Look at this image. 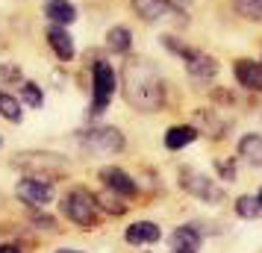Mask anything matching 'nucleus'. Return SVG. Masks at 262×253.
I'll return each instance as SVG.
<instances>
[{
  "label": "nucleus",
  "instance_id": "nucleus-18",
  "mask_svg": "<svg viewBox=\"0 0 262 253\" xmlns=\"http://www.w3.org/2000/svg\"><path fill=\"white\" fill-rule=\"evenodd\" d=\"M95 200H97V206L103 209V212H109V215H124L127 212V203H124V197L121 194H115V192H100V194H95Z\"/></svg>",
  "mask_w": 262,
  "mask_h": 253
},
{
  "label": "nucleus",
  "instance_id": "nucleus-27",
  "mask_svg": "<svg viewBox=\"0 0 262 253\" xmlns=\"http://www.w3.org/2000/svg\"><path fill=\"white\" fill-rule=\"evenodd\" d=\"M0 253H21L15 244H0Z\"/></svg>",
  "mask_w": 262,
  "mask_h": 253
},
{
  "label": "nucleus",
  "instance_id": "nucleus-28",
  "mask_svg": "<svg viewBox=\"0 0 262 253\" xmlns=\"http://www.w3.org/2000/svg\"><path fill=\"white\" fill-rule=\"evenodd\" d=\"M56 253H80V250H56Z\"/></svg>",
  "mask_w": 262,
  "mask_h": 253
},
{
  "label": "nucleus",
  "instance_id": "nucleus-22",
  "mask_svg": "<svg viewBox=\"0 0 262 253\" xmlns=\"http://www.w3.org/2000/svg\"><path fill=\"white\" fill-rule=\"evenodd\" d=\"M0 115L6 121H15V124L21 121V103L12 95H6V91H0Z\"/></svg>",
  "mask_w": 262,
  "mask_h": 253
},
{
  "label": "nucleus",
  "instance_id": "nucleus-25",
  "mask_svg": "<svg viewBox=\"0 0 262 253\" xmlns=\"http://www.w3.org/2000/svg\"><path fill=\"white\" fill-rule=\"evenodd\" d=\"M33 221H36V224H38V227H41V229H53V227H56V221H53V215H36V218H33Z\"/></svg>",
  "mask_w": 262,
  "mask_h": 253
},
{
  "label": "nucleus",
  "instance_id": "nucleus-10",
  "mask_svg": "<svg viewBox=\"0 0 262 253\" xmlns=\"http://www.w3.org/2000/svg\"><path fill=\"white\" fill-rule=\"evenodd\" d=\"M186 71H189L191 80L209 83L215 74H218V62L209 59V56H203V53H198V50H191L189 56H186Z\"/></svg>",
  "mask_w": 262,
  "mask_h": 253
},
{
  "label": "nucleus",
  "instance_id": "nucleus-26",
  "mask_svg": "<svg viewBox=\"0 0 262 253\" xmlns=\"http://www.w3.org/2000/svg\"><path fill=\"white\" fill-rule=\"evenodd\" d=\"M18 68H0V80H18Z\"/></svg>",
  "mask_w": 262,
  "mask_h": 253
},
{
  "label": "nucleus",
  "instance_id": "nucleus-1",
  "mask_svg": "<svg viewBox=\"0 0 262 253\" xmlns=\"http://www.w3.org/2000/svg\"><path fill=\"white\" fill-rule=\"evenodd\" d=\"M121 88L127 103L136 106L139 112H156L165 103V83L150 62L130 59L121 71Z\"/></svg>",
  "mask_w": 262,
  "mask_h": 253
},
{
  "label": "nucleus",
  "instance_id": "nucleus-29",
  "mask_svg": "<svg viewBox=\"0 0 262 253\" xmlns=\"http://www.w3.org/2000/svg\"><path fill=\"white\" fill-rule=\"evenodd\" d=\"M256 197H259V203H262V192H259V194H256Z\"/></svg>",
  "mask_w": 262,
  "mask_h": 253
},
{
  "label": "nucleus",
  "instance_id": "nucleus-16",
  "mask_svg": "<svg viewBox=\"0 0 262 253\" xmlns=\"http://www.w3.org/2000/svg\"><path fill=\"white\" fill-rule=\"evenodd\" d=\"M198 139V130L194 127H189V124H177V127H171L165 133V147L168 150H180V147L191 145Z\"/></svg>",
  "mask_w": 262,
  "mask_h": 253
},
{
  "label": "nucleus",
  "instance_id": "nucleus-17",
  "mask_svg": "<svg viewBox=\"0 0 262 253\" xmlns=\"http://www.w3.org/2000/svg\"><path fill=\"white\" fill-rule=\"evenodd\" d=\"M238 153H242V159H248L250 165H262V135L248 133L238 142Z\"/></svg>",
  "mask_w": 262,
  "mask_h": 253
},
{
  "label": "nucleus",
  "instance_id": "nucleus-11",
  "mask_svg": "<svg viewBox=\"0 0 262 253\" xmlns=\"http://www.w3.org/2000/svg\"><path fill=\"white\" fill-rule=\"evenodd\" d=\"M233 74H236L238 85H245L250 91H262V65L253 59H238L233 65Z\"/></svg>",
  "mask_w": 262,
  "mask_h": 253
},
{
  "label": "nucleus",
  "instance_id": "nucleus-12",
  "mask_svg": "<svg viewBox=\"0 0 262 253\" xmlns=\"http://www.w3.org/2000/svg\"><path fill=\"white\" fill-rule=\"evenodd\" d=\"M159 227H156L154 221H136V224H130L127 227V241L130 244H154V241H159Z\"/></svg>",
  "mask_w": 262,
  "mask_h": 253
},
{
  "label": "nucleus",
  "instance_id": "nucleus-24",
  "mask_svg": "<svg viewBox=\"0 0 262 253\" xmlns=\"http://www.w3.org/2000/svg\"><path fill=\"white\" fill-rule=\"evenodd\" d=\"M201 118L209 124V130H212V135H224V130H227V124L224 121H218V118H212V112L209 109H203L201 112Z\"/></svg>",
  "mask_w": 262,
  "mask_h": 253
},
{
  "label": "nucleus",
  "instance_id": "nucleus-14",
  "mask_svg": "<svg viewBox=\"0 0 262 253\" xmlns=\"http://www.w3.org/2000/svg\"><path fill=\"white\" fill-rule=\"evenodd\" d=\"M45 15L59 27L77 21V9H74V3H68V0H48L45 3Z\"/></svg>",
  "mask_w": 262,
  "mask_h": 253
},
{
  "label": "nucleus",
  "instance_id": "nucleus-15",
  "mask_svg": "<svg viewBox=\"0 0 262 253\" xmlns=\"http://www.w3.org/2000/svg\"><path fill=\"white\" fill-rule=\"evenodd\" d=\"M48 44L56 50V56H59V59H71V56H74V38L68 36L59 24L48 30Z\"/></svg>",
  "mask_w": 262,
  "mask_h": 253
},
{
  "label": "nucleus",
  "instance_id": "nucleus-20",
  "mask_svg": "<svg viewBox=\"0 0 262 253\" xmlns=\"http://www.w3.org/2000/svg\"><path fill=\"white\" fill-rule=\"evenodd\" d=\"M236 215H238V218H248V221L259 218V215H262V203H259V197L242 194V197L236 200Z\"/></svg>",
  "mask_w": 262,
  "mask_h": 253
},
{
  "label": "nucleus",
  "instance_id": "nucleus-21",
  "mask_svg": "<svg viewBox=\"0 0 262 253\" xmlns=\"http://www.w3.org/2000/svg\"><path fill=\"white\" fill-rule=\"evenodd\" d=\"M233 9L248 21H262V0H230Z\"/></svg>",
  "mask_w": 262,
  "mask_h": 253
},
{
  "label": "nucleus",
  "instance_id": "nucleus-8",
  "mask_svg": "<svg viewBox=\"0 0 262 253\" xmlns=\"http://www.w3.org/2000/svg\"><path fill=\"white\" fill-rule=\"evenodd\" d=\"M130 3H133V12L142 21H147V24L162 21L165 15H180V9H174L168 0H130Z\"/></svg>",
  "mask_w": 262,
  "mask_h": 253
},
{
  "label": "nucleus",
  "instance_id": "nucleus-23",
  "mask_svg": "<svg viewBox=\"0 0 262 253\" xmlns=\"http://www.w3.org/2000/svg\"><path fill=\"white\" fill-rule=\"evenodd\" d=\"M21 97H24V103L30 109H41V103H45L41 88H38L36 83H24V85H21Z\"/></svg>",
  "mask_w": 262,
  "mask_h": 253
},
{
  "label": "nucleus",
  "instance_id": "nucleus-19",
  "mask_svg": "<svg viewBox=\"0 0 262 253\" xmlns=\"http://www.w3.org/2000/svg\"><path fill=\"white\" fill-rule=\"evenodd\" d=\"M106 44H109V50H115V53H127L130 44H133V33L127 27H112L106 33Z\"/></svg>",
  "mask_w": 262,
  "mask_h": 253
},
{
  "label": "nucleus",
  "instance_id": "nucleus-4",
  "mask_svg": "<svg viewBox=\"0 0 262 253\" xmlns=\"http://www.w3.org/2000/svg\"><path fill=\"white\" fill-rule=\"evenodd\" d=\"M15 165H18V168H27L30 174L45 171V174H50V177L68 171V162H65L59 153H21V156L15 159Z\"/></svg>",
  "mask_w": 262,
  "mask_h": 253
},
{
  "label": "nucleus",
  "instance_id": "nucleus-5",
  "mask_svg": "<svg viewBox=\"0 0 262 253\" xmlns=\"http://www.w3.org/2000/svg\"><path fill=\"white\" fill-rule=\"evenodd\" d=\"M95 100H92V115H100L106 109L109 97L115 91V71L109 68L106 62H97L95 65Z\"/></svg>",
  "mask_w": 262,
  "mask_h": 253
},
{
  "label": "nucleus",
  "instance_id": "nucleus-13",
  "mask_svg": "<svg viewBox=\"0 0 262 253\" xmlns=\"http://www.w3.org/2000/svg\"><path fill=\"white\" fill-rule=\"evenodd\" d=\"M168 241H171V247H174V250H191V253H198V247H201V233L191 227V224H186V227L174 229Z\"/></svg>",
  "mask_w": 262,
  "mask_h": 253
},
{
  "label": "nucleus",
  "instance_id": "nucleus-7",
  "mask_svg": "<svg viewBox=\"0 0 262 253\" xmlns=\"http://www.w3.org/2000/svg\"><path fill=\"white\" fill-rule=\"evenodd\" d=\"M183 189L191 192L194 197L206 200V203H221V200H224V192L215 186V180L203 177V174H189V171H183Z\"/></svg>",
  "mask_w": 262,
  "mask_h": 253
},
{
  "label": "nucleus",
  "instance_id": "nucleus-2",
  "mask_svg": "<svg viewBox=\"0 0 262 253\" xmlns=\"http://www.w3.org/2000/svg\"><path fill=\"white\" fill-rule=\"evenodd\" d=\"M59 209L71 224H77V227H83V229H92L97 224V218H100V206H97L95 194H89L85 189H71L62 197Z\"/></svg>",
  "mask_w": 262,
  "mask_h": 253
},
{
  "label": "nucleus",
  "instance_id": "nucleus-30",
  "mask_svg": "<svg viewBox=\"0 0 262 253\" xmlns=\"http://www.w3.org/2000/svg\"><path fill=\"white\" fill-rule=\"evenodd\" d=\"M177 3H189V0H177Z\"/></svg>",
  "mask_w": 262,
  "mask_h": 253
},
{
  "label": "nucleus",
  "instance_id": "nucleus-3",
  "mask_svg": "<svg viewBox=\"0 0 262 253\" xmlns=\"http://www.w3.org/2000/svg\"><path fill=\"white\" fill-rule=\"evenodd\" d=\"M83 147L89 153H118L124 150V135L115 127H97L83 135Z\"/></svg>",
  "mask_w": 262,
  "mask_h": 253
},
{
  "label": "nucleus",
  "instance_id": "nucleus-9",
  "mask_svg": "<svg viewBox=\"0 0 262 253\" xmlns=\"http://www.w3.org/2000/svg\"><path fill=\"white\" fill-rule=\"evenodd\" d=\"M100 180H103V186H106L109 192L121 194V197H133V194L139 192L130 174H127V171H121V168H115V165H109V168L100 171Z\"/></svg>",
  "mask_w": 262,
  "mask_h": 253
},
{
  "label": "nucleus",
  "instance_id": "nucleus-6",
  "mask_svg": "<svg viewBox=\"0 0 262 253\" xmlns=\"http://www.w3.org/2000/svg\"><path fill=\"white\" fill-rule=\"evenodd\" d=\"M15 194H18V200L27 206H45L50 203V197H53V186L45 180H36V177H24V180L15 186Z\"/></svg>",
  "mask_w": 262,
  "mask_h": 253
}]
</instances>
